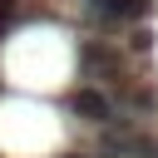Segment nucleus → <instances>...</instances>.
<instances>
[{"instance_id": "f257e3e1", "label": "nucleus", "mask_w": 158, "mask_h": 158, "mask_svg": "<svg viewBox=\"0 0 158 158\" xmlns=\"http://www.w3.org/2000/svg\"><path fill=\"white\" fill-rule=\"evenodd\" d=\"M69 114H74L79 123H94V128H114V123H118V104H114L99 84H79V89L69 94Z\"/></svg>"}, {"instance_id": "f03ea898", "label": "nucleus", "mask_w": 158, "mask_h": 158, "mask_svg": "<svg viewBox=\"0 0 158 158\" xmlns=\"http://www.w3.org/2000/svg\"><path fill=\"white\" fill-rule=\"evenodd\" d=\"M148 143H153V138H143V133H133V128H123V123L99 128V153H104V158H148Z\"/></svg>"}, {"instance_id": "7ed1b4c3", "label": "nucleus", "mask_w": 158, "mask_h": 158, "mask_svg": "<svg viewBox=\"0 0 158 158\" xmlns=\"http://www.w3.org/2000/svg\"><path fill=\"white\" fill-rule=\"evenodd\" d=\"M84 15L94 25H133L148 15V0H84Z\"/></svg>"}, {"instance_id": "20e7f679", "label": "nucleus", "mask_w": 158, "mask_h": 158, "mask_svg": "<svg viewBox=\"0 0 158 158\" xmlns=\"http://www.w3.org/2000/svg\"><path fill=\"white\" fill-rule=\"evenodd\" d=\"M79 64H84V74H89V79H94V74H99V79H114V74H118V54H114L104 40H99V44H94V40H84Z\"/></svg>"}, {"instance_id": "39448f33", "label": "nucleus", "mask_w": 158, "mask_h": 158, "mask_svg": "<svg viewBox=\"0 0 158 158\" xmlns=\"http://www.w3.org/2000/svg\"><path fill=\"white\" fill-rule=\"evenodd\" d=\"M59 158H89V153H59Z\"/></svg>"}]
</instances>
